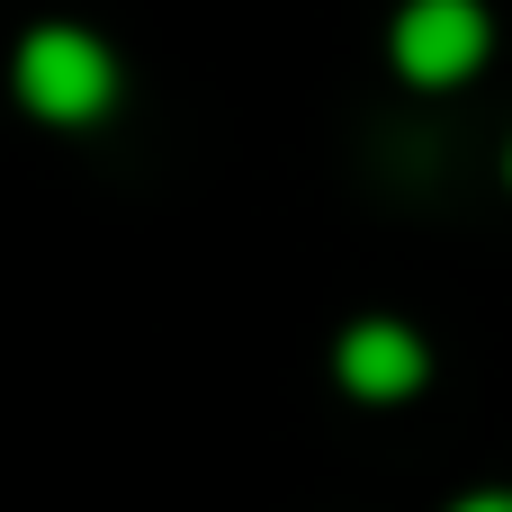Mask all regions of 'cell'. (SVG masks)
I'll return each mask as SVG.
<instances>
[{"label": "cell", "instance_id": "3", "mask_svg": "<svg viewBox=\"0 0 512 512\" xmlns=\"http://www.w3.org/2000/svg\"><path fill=\"white\" fill-rule=\"evenodd\" d=\"M333 378H342V396H360V405H405V396H423V378H432V342H423L414 324H396V315H360V324L333 333Z\"/></svg>", "mask_w": 512, "mask_h": 512}, {"label": "cell", "instance_id": "5", "mask_svg": "<svg viewBox=\"0 0 512 512\" xmlns=\"http://www.w3.org/2000/svg\"><path fill=\"white\" fill-rule=\"evenodd\" d=\"M504 180H512V144H504Z\"/></svg>", "mask_w": 512, "mask_h": 512}, {"label": "cell", "instance_id": "4", "mask_svg": "<svg viewBox=\"0 0 512 512\" xmlns=\"http://www.w3.org/2000/svg\"><path fill=\"white\" fill-rule=\"evenodd\" d=\"M441 512H512V486H468L459 504H441Z\"/></svg>", "mask_w": 512, "mask_h": 512}, {"label": "cell", "instance_id": "1", "mask_svg": "<svg viewBox=\"0 0 512 512\" xmlns=\"http://www.w3.org/2000/svg\"><path fill=\"white\" fill-rule=\"evenodd\" d=\"M9 90H18V108H27L36 126L90 135V126L117 108L126 63H117V45H108L99 27H81V18H36V27L9 45Z\"/></svg>", "mask_w": 512, "mask_h": 512}, {"label": "cell", "instance_id": "2", "mask_svg": "<svg viewBox=\"0 0 512 512\" xmlns=\"http://www.w3.org/2000/svg\"><path fill=\"white\" fill-rule=\"evenodd\" d=\"M495 54V18L486 0H405L387 27V63L414 90H468Z\"/></svg>", "mask_w": 512, "mask_h": 512}]
</instances>
